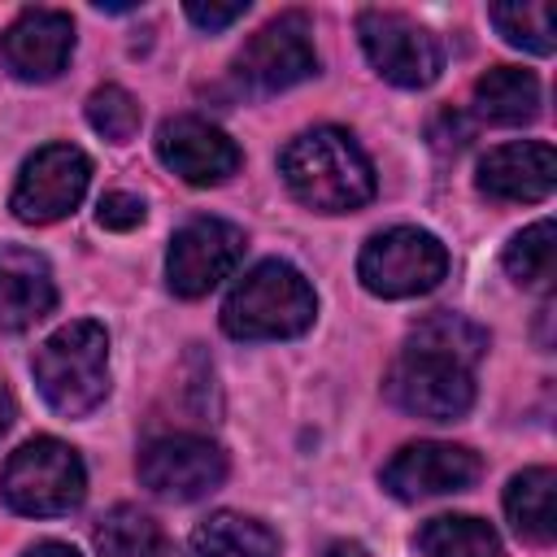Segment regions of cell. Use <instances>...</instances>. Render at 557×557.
<instances>
[{"label": "cell", "instance_id": "7a4b0ae2", "mask_svg": "<svg viewBox=\"0 0 557 557\" xmlns=\"http://www.w3.org/2000/svg\"><path fill=\"white\" fill-rule=\"evenodd\" d=\"M287 191L318 213H352L374 196V170L348 131L318 126L296 135L278 157Z\"/></svg>", "mask_w": 557, "mask_h": 557}, {"label": "cell", "instance_id": "d6986e66", "mask_svg": "<svg viewBox=\"0 0 557 557\" xmlns=\"http://www.w3.org/2000/svg\"><path fill=\"white\" fill-rule=\"evenodd\" d=\"M187 557H278V540L265 522L222 509L191 531Z\"/></svg>", "mask_w": 557, "mask_h": 557}, {"label": "cell", "instance_id": "44dd1931", "mask_svg": "<svg viewBox=\"0 0 557 557\" xmlns=\"http://www.w3.org/2000/svg\"><path fill=\"white\" fill-rule=\"evenodd\" d=\"M418 548L426 557H500V540L483 518L440 513L418 531Z\"/></svg>", "mask_w": 557, "mask_h": 557}, {"label": "cell", "instance_id": "ba28073f", "mask_svg": "<svg viewBox=\"0 0 557 557\" xmlns=\"http://www.w3.org/2000/svg\"><path fill=\"white\" fill-rule=\"evenodd\" d=\"M87 183H91V161H87L83 148H74V144H44L22 165L9 205H13V213L22 222L44 226V222L65 218L83 200Z\"/></svg>", "mask_w": 557, "mask_h": 557}, {"label": "cell", "instance_id": "52a82bcc", "mask_svg": "<svg viewBox=\"0 0 557 557\" xmlns=\"http://www.w3.org/2000/svg\"><path fill=\"white\" fill-rule=\"evenodd\" d=\"M357 35L370 65L396 87H431L444 70L440 39L396 9H366L357 17Z\"/></svg>", "mask_w": 557, "mask_h": 557}, {"label": "cell", "instance_id": "30bf717a", "mask_svg": "<svg viewBox=\"0 0 557 557\" xmlns=\"http://www.w3.org/2000/svg\"><path fill=\"white\" fill-rule=\"evenodd\" d=\"M244 257V231L222 222V218H196L183 231H174L170 239V257H165V278L174 296H205L209 287H218Z\"/></svg>", "mask_w": 557, "mask_h": 557}, {"label": "cell", "instance_id": "8992f818", "mask_svg": "<svg viewBox=\"0 0 557 557\" xmlns=\"http://www.w3.org/2000/svg\"><path fill=\"white\" fill-rule=\"evenodd\" d=\"M448 274V252L431 231L418 226H392L366 239L361 257H357V278L366 283V292L387 296V300H405V296H422L431 287H440V278Z\"/></svg>", "mask_w": 557, "mask_h": 557}, {"label": "cell", "instance_id": "4fadbf2b", "mask_svg": "<svg viewBox=\"0 0 557 557\" xmlns=\"http://www.w3.org/2000/svg\"><path fill=\"white\" fill-rule=\"evenodd\" d=\"M157 157L165 170H174L191 187L226 183L239 170V148L226 131L209 126L205 117H170L157 131Z\"/></svg>", "mask_w": 557, "mask_h": 557}, {"label": "cell", "instance_id": "5bb4252c", "mask_svg": "<svg viewBox=\"0 0 557 557\" xmlns=\"http://www.w3.org/2000/svg\"><path fill=\"white\" fill-rule=\"evenodd\" d=\"M4 65L26 83H48L65 70L74 52V22L61 9H26L4 30Z\"/></svg>", "mask_w": 557, "mask_h": 557}, {"label": "cell", "instance_id": "7c38bea8", "mask_svg": "<svg viewBox=\"0 0 557 557\" xmlns=\"http://www.w3.org/2000/svg\"><path fill=\"white\" fill-rule=\"evenodd\" d=\"M479 457L461 444H405L387 466H383V487L396 500H422V496H444V492H466L479 479Z\"/></svg>", "mask_w": 557, "mask_h": 557}, {"label": "cell", "instance_id": "e0dca14e", "mask_svg": "<svg viewBox=\"0 0 557 557\" xmlns=\"http://www.w3.org/2000/svg\"><path fill=\"white\" fill-rule=\"evenodd\" d=\"M474 113L496 126H518L540 113V78L518 65H496L474 83Z\"/></svg>", "mask_w": 557, "mask_h": 557}, {"label": "cell", "instance_id": "484cf974", "mask_svg": "<svg viewBox=\"0 0 557 557\" xmlns=\"http://www.w3.org/2000/svg\"><path fill=\"white\" fill-rule=\"evenodd\" d=\"M248 13V4L244 0H235V4H187V17L200 26V30H222V26H231V22H239Z\"/></svg>", "mask_w": 557, "mask_h": 557}, {"label": "cell", "instance_id": "cb8c5ba5", "mask_svg": "<svg viewBox=\"0 0 557 557\" xmlns=\"http://www.w3.org/2000/svg\"><path fill=\"white\" fill-rule=\"evenodd\" d=\"M139 117H144L139 113V100L126 87H117V83H104V87H96L87 96V122H91V131H100L113 144H126L139 131Z\"/></svg>", "mask_w": 557, "mask_h": 557}, {"label": "cell", "instance_id": "7402d4cb", "mask_svg": "<svg viewBox=\"0 0 557 557\" xmlns=\"http://www.w3.org/2000/svg\"><path fill=\"white\" fill-rule=\"evenodd\" d=\"M487 17H492V26L505 35V44L527 48V52H535V57H548L553 44H557L553 4H540V0H527V4H492Z\"/></svg>", "mask_w": 557, "mask_h": 557}, {"label": "cell", "instance_id": "277c9868", "mask_svg": "<svg viewBox=\"0 0 557 557\" xmlns=\"http://www.w3.org/2000/svg\"><path fill=\"white\" fill-rule=\"evenodd\" d=\"M318 313L313 287L287 261L252 265L222 305V331L235 339H292Z\"/></svg>", "mask_w": 557, "mask_h": 557}, {"label": "cell", "instance_id": "2e32d148", "mask_svg": "<svg viewBox=\"0 0 557 557\" xmlns=\"http://www.w3.org/2000/svg\"><path fill=\"white\" fill-rule=\"evenodd\" d=\"M57 287L48 274V261L35 257L30 248H0V326L4 331H26L44 313H52Z\"/></svg>", "mask_w": 557, "mask_h": 557}, {"label": "cell", "instance_id": "9c48e42d", "mask_svg": "<svg viewBox=\"0 0 557 557\" xmlns=\"http://www.w3.org/2000/svg\"><path fill=\"white\" fill-rule=\"evenodd\" d=\"M313 70H318V52H313V26L305 13H278L235 57V74L252 91H283L309 78Z\"/></svg>", "mask_w": 557, "mask_h": 557}, {"label": "cell", "instance_id": "d4e9b609", "mask_svg": "<svg viewBox=\"0 0 557 557\" xmlns=\"http://www.w3.org/2000/svg\"><path fill=\"white\" fill-rule=\"evenodd\" d=\"M96 218H100L104 231H131V226L144 222V200L131 196V191H109V196H100Z\"/></svg>", "mask_w": 557, "mask_h": 557}, {"label": "cell", "instance_id": "603a6c76", "mask_svg": "<svg viewBox=\"0 0 557 557\" xmlns=\"http://www.w3.org/2000/svg\"><path fill=\"white\" fill-rule=\"evenodd\" d=\"M505 270L522 287H544L553 278V222L548 218L518 231L505 244Z\"/></svg>", "mask_w": 557, "mask_h": 557}, {"label": "cell", "instance_id": "ac0fdd59", "mask_svg": "<svg viewBox=\"0 0 557 557\" xmlns=\"http://www.w3.org/2000/svg\"><path fill=\"white\" fill-rule=\"evenodd\" d=\"M553 496H557V474L548 466H531V470L513 474L505 487V513H509L513 531L540 548L553 544V535H557Z\"/></svg>", "mask_w": 557, "mask_h": 557}, {"label": "cell", "instance_id": "6da1fadb", "mask_svg": "<svg viewBox=\"0 0 557 557\" xmlns=\"http://www.w3.org/2000/svg\"><path fill=\"white\" fill-rule=\"evenodd\" d=\"M487 335L457 318V313H431L413 326L400 361L387 374V396L418 418L453 422L474 405V374L470 366L483 357Z\"/></svg>", "mask_w": 557, "mask_h": 557}, {"label": "cell", "instance_id": "4316f807", "mask_svg": "<svg viewBox=\"0 0 557 557\" xmlns=\"http://www.w3.org/2000/svg\"><path fill=\"white\" fill-rule=\"evenodd\" d=\"M22 557H78V548H70V544H61V540H44V544H35V548H26Z\"/></svg>", "mask_w": 557, "mask_h": 557}, {"label": "cell", "instance_id": "83f0119b", "mask_svg": "<svg viewBox=\"0 0 557 557\" xmlns=\"http://www.w3.org/2000/svg\"><path fill=\"white\" fill-rule=\"evenodd\" d=\"M322 557H366V548L357 540H335V544H326Z\"/></svg>", "mask_w": 557, "mask_h": 557}, {"label": "cell", "instance_id": "9a60e30c", "mask_svg": "<svg viewBox=\"0 0 557 557\" xmlns=\"http://www.w3.org/2000/svg\"><path fill=\"white\" fill-rule=\"evenodd\" d=\"M479 191L505 205H535L553 191L557 183V152L544 139H518V144H500L479 161L474 174Z\"/></svg>", "mask_w": 557, "mask_h": 557}, {"label": "cell", "instance_id": "ffe728a7", "mask_svg": "<svg viewBox=\"0 0 557 557\" xmlns=\"http://www.w3.org/2000/svg\"><path fill=\"white\" fill-rule=\"evenodd\" d=\"M96 553L100 557H174L161 527L139 513L135 505H117L96 527Z\"/></svg>", "mask_w": 557, "mask_h": 557}, {"label": "cell", "instance_id": "8fae6325", "mask_svg": "<svg viewBox=\"0 0 557 557\" xmlns=\"http://www.w3.org/2000/svg\"><path fill=\"white\" fill-rule=\"evenodd\" d=\"M226 479V453L200 435H161L139 453V483L170 500H200Z\"/></svg>", "mask_w": 557, "mask_h": 557}, {"label": "cell", "instance_id": "3957f363", "mask_svg": "<svg viewBox=\"0 0 557 557\" xmlns=\"http://www.w3.org/2000/svg\"><path fill=\"white\" fill-rule=\"evenodd\" d=\"M30 370H35L44 400L57 413H65V418L91 413L109 396V335H104V326L91 318L65 322L61 331H52L35 348Z\"/></svg>", "mask_w": 557, "mask_h": 557}, {"label": "cell", "instance_id": "5b68a950", "mask_svg": "<svg viewBox=\"0 0 557 557\" xmlns=\"http://www.w3.org/2000/svg\"><path fill=\"white\" fill-rule=\"evenodd\" d=\"M0 492L17 513L57 518V513H70L83 505L87 470L70 444H61L52 435H35L4 461Z\"/></svg>", "mask_w": 557, "mask_h": 557}, {"label": "cell", "instance_id": "f1b7e54d", "mask_svg": "<svg viewBox=\"0 0 557 557\" xmlns=\"http://www.w3.org/2000/svg\"><path fill=\"white\" fill-rule=\"evenodd\" d=\"M9 422H13V396H9V387L0 383V435L9 431Z\"/></svg>", "mask_w": 557, "mask_h": 557}]
</instances>
